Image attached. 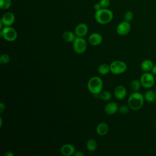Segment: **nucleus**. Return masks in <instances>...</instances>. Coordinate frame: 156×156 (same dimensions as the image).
Instances as JSON below:
<instances>
[{"instance_id": "1", "label": "nucleus", "mask_w": 156, "mask_h": 156, "mask_svg": "<svg viewBox=\"0 0 156 156\" xmlns=\"http://www.w3.org/2000/svg\"><path fill=\"white\" fill-rule=\"evenodd\" d=\"M144 102V96L138 91H133L128 98V105L133 110H138L142 108Z\"/></svg>"}, {"instance_id": "2", "label": "nucleus", "mask_w": 156, "mask_h": 156, "mask_svg": "<svg viewBox=\"0 0 156 156\" xmlns=\"http://www.w3.org/2000/svg\"><path fill=\"white\" fill-rule=\"evenodd\" d=\"M87 88L88 91L94 96L99 95L102 90L103 81L98 76L92 77L87 83Z\"/></svg>"}, {"instance_id": "3", "label": "nucleus", "mask_w": 156, "mask_h": 156, "mask_svg": "<svg viewBox=\"0 0 156 156\" xmlns=\"http://www.w3.org/2000/svg\"><path fill=\"white\" fill-rule=\"evenodd\" d=\"M113 12L107 8L101 9L96 12L94 18L96 21L101 24H106L110 23L113 19Z\"/></svg>"}, {"instance_id": "4", "label": "nucleus", "mask_w": 156, "mask_h": 156, "mask_svg": "<svg viewBox=\"0 0 156 156\" xmlns=\"http://www.w3.org/2000/svg\"><path fill=\"white\" fill-rule=\"evenodd\" d=\"M0 35L5 40L10 42L15 41L18 36L16 30L10 26H5L1 29Z\"/></svg>"}, {"instance_id": "5", "label": "nucleus", "mask_w": 156, "mask_h": 156, "mask_svg": "<svg viewBox=\"0 0 156 156\" xmlns=\"http://www.w3.org/2000/svg\"><path fill=\"white\" fill-rule=\"evenodd\" d=\"M110 72L113 74H121L126 72L127 68L126 63L121 60H115L110 65Z\"/></svg>"}, {"instance_id": "6", "label": "nucleus", "mask_w": 156, "mask_h": 156, "mask_svg": "<svg viewBox=\"0 0 156 156\" xmlns=\"http://www.w3.org/2000/svg\"><path fill=\"white\" fill-rule=\"evenodd\" d=\"M140 80L143 88L149 89L152 88L155 83L154 75L152 73L145 72L141 76Z\"/></svg>"}, {"instance_id": "7", "label": "nucleus", "mask_w": 156, "mask_h": 156, "mask_svg": "<svg viewBox=\"0 0 156 156\" xmlns=\"http://www.w3.org/2000/svg\"><path fill=\"white\" fill-rule=\"evenodd\" d=\"M73 43V49L78 54H83L87 48V42L83 37H77Z\"/></svg>"}, {"instance_id": "8", "label": "nucleus", "mask_w": 156, "mask_h": 156, "mask_svg": "<svg viewBox=\"0 0 156 156\" xmlns=\"http://www.w3.org/2000/svg\"><path fill=\"white\" fill-rule=\"evenodd\" d=\"M131 29L129 22L124 21L118 24L116 27V32L119 35L124 36L129 34Z\"/></svg>"}, {"instance_id": "9", "label": "nucleus", "mask_w": 156, "mask_h": 156, "mask_svg": "<svg viewBox=\"0 0 156 156\" xmlns=\"http://www.w3.org/2000/svg\"><path fill=\"white\" fill-rule=\"evenodd\" d=\"M15 21V17L13 13L6 12L5 13L1 18V21L2 23L4 26H11Z\"/></svg>"}, {"instance_id": "10", "label": "nucleus", "mask_w": 156, "mask_h": 156, "mask_svg": "<svg viewBox=\"0 0 156 156\" xmlns=\"http://www.w3.org/2000/svg\"><path fill=\"white\" fill-rule=\"evenodd\" d=\"M102 42V35L97 32L92 33L88 37V43L92 46H98Z\"/></svg>"}, {"instance_id": "11", "label": "nucleus", "mask_w": 156, "mask_h": 156, "mask_svg": "<svg viewBox=\"0 0 156 156\" xmlns=\"http://www.w3.org/2000/svg\"><path fill=\"white\" fill-rule=\"evenodd\" d=\"M76 152L74 146L71 144H63L60 149V153L63 156H71Z\"/></svg>"}, {"instance_id": "12", "label": "nucleus", "mask_w": 156, "mask_h": 156, "mask_svg": "<svg viewBox=\"0 0 156 156\" xmlns=\"http://www.w3.org/2000/svg\"><path fill=\"white\" fill-rule=\"evenodd\" d=\"M88 32V27L85 23L79 24L75 28V34L77 37H83Z\"/></svg>"}, {"instance_id": "13", "label": "nucleus", "mask_w": 156, "mask_h": 156, "mask_svg": "<svg viewBox=\"0 0 156 156\" xmlns=\"http://www.w3.org/2000/svg\"><path fill=\"white\" fill-rule=\"evenodd\" d=\"M119 106L115 102H110L107 103L104 107V111L106 114L112 115L115 114L118 111Z\"/></svg>"}, {"instance_id": "14", "label": "nucleus", "mask_w": 156, "mask_h": 156, "mask_svg": "<svg viewBox=\"0 0 156 156\" xmlns=\"http://www.w3.org/2000/svg\"><path fill=\"white\" fill-rule=\"evenodd\" d=\"M127 94V90L123 85L117 86L114 90L115 97L118 100L124 99Z\"/></svg>"}, {"instance_id": "15", "label": "nucleus", "mask_w": 156, "mask_h": 156, "mask_svg": "<svg viewBox=\"0 0 156 156\" xmlns=\"http://www.w3.org/2000/svg\"><path fill=\"white\" fill-rule=\"evenodd\" d=\"M109 131L108 125L105 122H100L96 128V133L100 136H104L108 133Z\"/></svg>"}, {"instance_id": "16", "label": "nucleus", "mask_w": 156, "mask_h": 156, "mask_svg": "<svg viewBox=\"0 0 156 156\" xmlns=\"http://www.w3.org/2000/svg\"><path fill=\"white\" fill-rule=\"evenodd\" d=\"M154 63L149 59L144 60L141 63V69L144 72L151 71L154 66Z\"/></svg>"}, {"instance_id": "17", "label": "nucleus", "mask_w": 156, "mask_h": 156, "mask_svg": "<svg viewBox=\"0 0 156 156\" xmlns=\"http://www.w3.org/2000/svg\"><path fill=\"white\" fill-rule=\"evenodd\" d=\"M144 100L149 103H152L156 101L155 91L152 90H149L144 93Z\"/></svg>"}, {"instance_id": "18", "label": "nucleus", "mask_w": 156, "mask_h": 156, "mask_svg": "<svg viewBox=\"0 0 156 156\" xmlns=\"http://www.w3.org/2000/svg\"><path fill=\"white\" fill-rule=\"evenodd\" d=\"M76 35L73 32H72L71 31L69 30H67L65 31L63 34V40L68 43H71V42H73L74 41V40L76 39Z\"/></svg>"}, {"instance_id": "19", "label": "nucleus", "mask_w": 156, "mask_h": 156, "mask_svg": "<svg viewBox=\"0 0 156 156\" xmlns=\"http://www.w3.org/2000/svg\"><path fill=\"white\" fill-rule=\"evenodd\" d=\"M86 148L90 152H94L98 148V143L94 139H90L86 143Z\"/></svg>"}, {"instance_id": "20", "label": "nucleus", "mask_w": 156, "mask_h": 156, "mask_svg": "<svg viewBox=\"0 0 156 156\" xmlns=\"http://www.w3.org/2000/svg\"><path fill=\"white\" fill-rule=\"evenodd\" d=\"M98 71L101 75L105 76V75L107 74L110 71V65H108L106 63H102L98 66Z\"/></svg>"}, {"instance_id": "21", "label": "nucleus", "mask_w": 156, "mask_h": 156, "mask_svg": "<svg viewBox=\"0 0 156 156\" xmlns=\"http://www.w3.org/2000/svg\"><path fill=\"white\" fill-rule=\"evenodd\" d=\"M142 87L141 83L140 82V80L137 79H133L130 82V88L133 91H138Z\"/></svg>"}, {"instance_id": "22", "label": "nucleus", "mask_w": 156, "mask_h": 156, "mask_svg": "<svg viewBox=\"0 0 156 156\" xmlns=\"http://www.w3.org/2000/svg\"><path fill=\"white\" fill-rule=\"evenodd\" d=\"M99 97L101 99L105 101H107L112 98V94L108 91H102L99 93Z\"/></svg>"}, {"instance_id": "23", "label": "nucleus", "mask_w": 156, "mask_h": 156, "mask_svg": "<svg viewBox=\"0 0 156 156\" xmlns=\"http://www.w3.org/2000/svg\"><path fill=\"white\" fill-rule=\"evenodd\" d=\"M12 4L11 0H0V8L2 10L8 9Z\"/></svg>"}, {"instance_id": "24", "label": "nucleus", "mask_w": 156, "mask_h": 156, "mask_svg": "<svg viewBox=\"0 0 156 156\" xmlns=\"http://www.w3.org/2000/svg\"><path fill=\"white\" fill-rule=\"evenodd\" d=\"M10 56L7 54H3L0 57V62L2 64H7L10 62Z\"/></svg>"}, {"instance_id": "25", "label": "nucleus", "mask_w": 156, "mask_h": 156, "mask_svg": "<svg viewBox=\"0 0 156 156\" xmlns=\"http://www.w3.org/2000/svg\"><path fill=\"white\" fill-rule=\"evenodd\" d=\"M129 109H130V107H129V105L127 106L125 105H122L119 107L118 111L122 115H126L129 112Z\"/></svg>"}, {"instance_id": "26", "label": "nucleus", "mask_w": 156, "mask_h": 156, "mask_svg": "<svg viewBox=\"0 0 156 156\" xmlns=\"http://www.w3.org/2000/svg\"><path fill=\"white\" fill-rule=\"evenodd\" d=\"M133 18V13L131 11H127L124 15V20L126 21L130 22Z\"/></svg>"}, {"instance_id": "27", "label": "nucleus", "mask_w": 156, "mask_h": 156, "mask_svg": "<svg viewBox=\"0 0 156 156\" xmlns=\"http://www.w3.org/2000/svg\"><path fill=\"white\" fill-rule=\"evenodd\" d=\"M102 9L108 7L110 5V0H100L99 2Z\"/></svg>"}, {"instance_id": "28", "label": "nucleus", "mask_w": 156, "mask_h": 156, "mask_svg": "<svg viewBox=\"0 0 156 156\" xmlns=\"http://www.w3.org/2000/svg\"><path fill=\"white\" fill-rule=\"evenodd\" d=\"M94 9L96 11H98V10H101V9H102V7H101L100 3L98 2V3H96V4L94 5Z\"/></svg>"}, {"instance_id": "29", "label": "nucleus", "mask_w": 156, "mask_h": 156, "mask_svg": "<svg viewBox=\"0 0 156 156\" xmlns=\"http://www.w3.org/2000/svg\"><path fill=\"white\" fill-rule=\"evenodd\" d=\"M5 109V105L3 102L0 103V113H2Z\"/></svg>"}, {"instance_id": "30", "label": "nucleus", "mask_w": 156, "mask_h": 156, "mask_svg": "<svg viewBox=\"0 0 156 156\" xmlns=\"http://www.w3.org/2000/svg\"><path fill=\"white\" fill-rule=\"evenodd\" d=\"M73 155H74V156H84L85 154L81 151H76Z\"/></svg>"}, {"instance_id": "31", "label": "nucleus", "mask_w": 156, "mask_h": 156, "mask_svg": "<svg viewBox=\"0 0 156 156\" xmlns=\"http://www.w3.org/2000/svg\"><path fill=\"white\" fill-rule=\"evenodd\" d=\"M154 75H156V64H154L153 67H152V69L151 71Z\"/></svg>"}, {"instance_id": "32", "label": "nucleus", "mask_w": 156, "mask_h": 156, "mask_svg": "<svg viewBox=\"0 0 156 156\" xmlns=\"http://www.w3.org/2000/svg\"><path fill=\"white\" fill-rule=\"evenodd\" d=\"M5 156H13V154L11 151H7L5 153Z\"/></svg>"}, {"instance_id": "33", "label": "nucleus", "mask_w": 156, "mask_h": 156, "mask_svg": "<svg viewBox=\"0 0 156 156\" xmlns=\"http://www.w3.org/2000/svg\"><path fill=\"white\" fill-rule=\"evenodd\" d=\"M2 126V118H0V127H1Z\"/></svg>"}, {"instance_id": "34", "label": "nucleus", "mask_w": 156, "mask_h": 156, "mask_svg": "<svg viewBox=\"0 0 156 156\" xmlns=\"http://www.w3.org/2000/svg\"><path fill=\"white\" fill-rule=\"evenodd\" d=\"M155 97H156V91H155Z\"/></svg>"}, {"instance_id": "35", "label": "nucleus", "mask_w": 156, "mask_h": 156, "mask_svg": "<svg viewBox=\"0 0 156 156\" xmlns=\"http://www.w3.org/2000/svg\"><path fill=\"white\" fill-rule=\"evenodd\" d=\"M155 129H156V123H155Z\"/></svg>"}]
</instances>
